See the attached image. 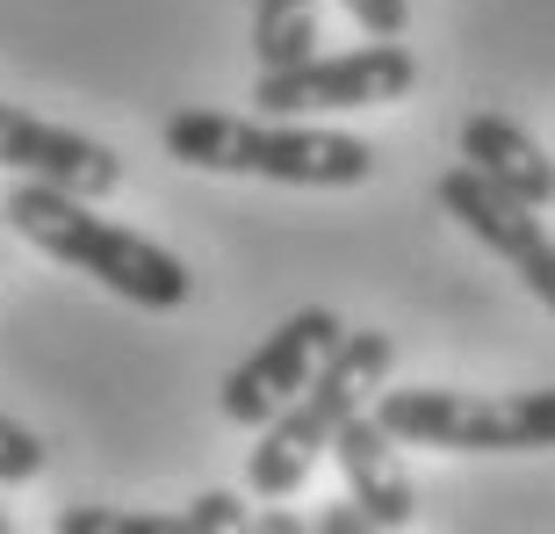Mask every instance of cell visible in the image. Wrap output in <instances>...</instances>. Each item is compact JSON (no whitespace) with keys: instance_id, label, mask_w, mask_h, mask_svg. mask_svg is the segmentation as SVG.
Wrapping results in <instances>:
<instances>
[{"instance_id":"16","label":"cell","mask_w":555,"mask_h":534,"mask_svg":"<svg viewBox=\"0 0 555 534\" xmlns=\"http://www.w3.org/2000/svg\"><path fill=\"white\" fill-rule=\"evenodd\" d=\"M375 513L361 506V498H347V506H332V513H318V534H369Z\"/></svg>"},{"instance_id":"17","label":"cell","mask_w":555,"mask_h":534,"mask_svg":"<svg viewBox=\"0 0 555 534\" xmlns=\"http://www.w3.org/2000/svg\"><path fill=\"white\" fill-rule=\"evenodd\" d=\"M260 534H296V513H260Z\"/></svg>"},{"instance_id":"7","label":"cell","mask_w":555,"mask_h":534,"mask_svg":"<svg viewBox=\"0 0 555 534\" xmlns=\"http://www.w3.org/2000/svg\"><path fill=\"white\" fill-rule=\"evenodd\" d=\"M339 318L332 310H296V318H282V326L260 340V347L238 361V369L224 376V391H217V411H224L231 427H268L274 411L288 405V397L310 383V369L332 354V340H339Z\"/></svg>"},{"instance_id":"5","label":"cell","mask_w":555,"mask_h":534,"mask_svg":"<svg viewBox=\"0 0 555 534\" xmlns=\"http://www.w3.org/2000/svg\"><path fill=\"white\" fill-rule=\"evenodd\" d=\"M418 80V59L404 51V37H375L361 51H339V59H304L282 65V73H260L253 102L260 116H339V109H390L404 102Z\"/></svg>"},{"instance_id":"1","label":"cell","mask_w":555,"mask_h":534,"mask_svg":"<svg viewBox=\"0 0 555 534\" xmlns=\"http://www.w3.org/2000/svg\"><path fill=\"white\" fill-rule=\"evenodd\" d=\"M0 217H8V231H22L37 253L94 275V282L116 289L124 304H144V310H181L188 304V267L173 260L159 239L108 225L102 209H94V195H73V188H59V181H29V174H22V181L0 195Z\"/></svg>"},{"instance_id":"4","label":"cell","mask_w":555,"mask_h":534,"mask_svg":"<svg viewBox=\"0 0 555 534\" xmlns=\"http://www.w3.org/2000/svg\"><path fill=\"white\" fill-rule=\"evenodd\" d=\"M375 419L412 448H462V455H527L555 448V391H375Z\"/></svg>"},{"instance_id":"10","label":"cell","mask_w":555,"mask_h":534,"mask_svg":"<svg viewBox=\"0 0 555 534\" xmlns=\"http://www.w3.org/2000/svg\"><path fill=\"white\" fill-rule=\"evenodd\" d=\"M462 160H469L483 181H498L505 195H519V203H534V209L555 203V160L513 124V116H469V124H462Z\"/></svg>"},{"instance_id":"18","label":"cell","mask_w":555,"mask_h":534,"mask_svg":"<svg viewBox=\"0 0 555 534\" xmlns=\"http://www.w3.org/2000/svg\"><path fill=\"white\" fill-rule=\"evenodd\" d=\"M0 527H8V513H0Z\"/></svg>"},{"instance_id":"3","label":"cell","mask_w":555,"mask_h":534,"mask_svg":"<svg viewBox=\"0 0 555 534\" xmlns=\"http://www.w3.org/2000/svg\"><path fill=\"white\" fill-rule=\"evenodd\" d=\"M390 361H397L390 332H375V326L339 332L332 354L310 369V383L274 411L268 427H260V448H253V462H246L253 492H260V498H288V492H296V484L318 470V455L332 448V433H339L353 411L390 383Z\"/></svg>"},{"instance_id":"6","label":"cell","mask_w":555,"mask_h":534,"mask_svg":"<svg viewBox=\"0 0 555 534\" xmlns=\"http://www.w3.org/2000/svg\"><path fill=\"white\" fill-rule=\"evenodd\" d=\"M433 195H440V209H448L454 225L469 231V239H483V246H491L498 260L513 267L519 282L555 310V239H548V225H541L534 203H519V195H505L498 181H483L469 160L448 166Z\"/></svg>"},{"instance_id":"15","label":"cell","mask_w":555,"mask_h":534,"mask_svg":"<svg viewBox=\"0 0 555 534\" xmlns=\"http://www.w3.org/2000/svg\"><path fill=\"white\" fill-rule=\"evenodd\" d=\"M224 527H246V506L231 492H203L188 506V534H224Z\"/></svg>"},{"instance_id":"9","label":"cell","mask_w":555,"mask_h":534,"mask_svg":"<svg viewBox=\"0 0 555 534\" xmlns=\"http://www.w3.org/2000/svg\"><path fill=\"white\" fill-rule=\"evenodd\" d=\"M332 462L347 470V492L375 513V527H404L418 513V492H412V476H404L397 433L375 411H353L347 427L332 433Z\"/></svg>"},{"instance_id":"2","label":"cell","mask_w":555,"mask_h":534,"mask_svg":"<svg viewBox=\"0 0 555 534\" xmlns=\"http://www.w3.org/2000/svg\"><path fill=\"white\" fill-rule=\"evenodd\" d=\"M159 138H166V160L195 166V174H253V181H282V188H361L375 174L369 138L296 130L282 116L253 124V116L181 109V116H166Z\"/></svg>"},{"instance_id":"12","label":"cell","mask_w":555,"mask_h":534,"mask_svg":"<svg viewBox=\"0 0 555 534\" xmlns=\"http://www.w3.org/2000/svg\"><path fill=\"white\" fill-rule=\"evenodd\" d=\"M59 534H188V513H108V506H65Z\"/></svg>"},{"instance_id":"14","label":"cell","mask_w":555,"mask_h":534,"mask_svg":"<svg viewBox=\"0 0 555 534\" xmlns=\"http://www.w3.org/2000/svg\"><path fill=\"white\" fill-rule=\"evenodd\" d=\"M369 37H404L412 29V0H339Z\"/></svg>"},{"instance_id":"13","label":"cell","mask_w":555,"mask_h":534,"mask_svg":"<svg viewBox=\"0 0 555 534\" xmlns=\"http://www.w3.org/2000/svg\"><path fill=\"white\" fill-rule=\"evenodd\" d=\"M43 462H51V448L22 419L0 411V484H29V476H43Z\"/></svg>"},{"instance_id":"8","label":"cell","mask_w":555,"mask_h":534,"mask_svg":"<svg viewBox=\"0 0 555 534\" xmlns=\"http://www.w3.org/2000/svg\"><path fill=\"white\" fill-rule=\"evenodd\" d=\"M0 166H8V174H29V181H59V188H73V195H94V203L116 195V181H124V160H116L102 138L43 124V116H29V109H15V102H0Z\"/></svg>"},{"instance_id":"11","label":"cell","mask_w":555,"mask_h":534,"mask_svg":"<svg viewBox=\"0 0 555 534\" xmlns=\"http://www.w3.org/2000/svg\"><path fill=\"white\" fill-rule=\"evenodd\" d=\"M253 51L260 73L318 59V0H253Z\"/></svg>"}]
</instances>
